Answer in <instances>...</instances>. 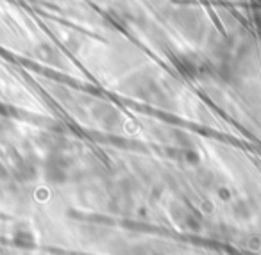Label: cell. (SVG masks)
Instances as JSON below:
<instances>
[{
	"label": "cell",
	"instance_id": "6da1fadb",
	"mask_svg": "<svg viewBox=\"0 0 261 255\" xmlns=\"http://www.w3.org/2000/svg\"><path fill=\"white\" fill-rule=\"evenodd\" d=\"M254 20H256V27L259 29L257 33L261 34V13H256V18H254Z\"/></svg>",
	"mask_w": 261,
	"mask_h": 255
}]
</instances>
